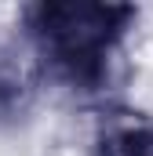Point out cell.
Returning a JSON list of instances; mask_svg holds the SVG:
<instances>
[{
  "instance_id": "obj_3",
  "label": "cell",
  "mask_w": 153,
  "mask_h": 156,
  "mask_svg": "<svg viewBox=\"0 0 153 156\" xmlns=\"http://www.w3.org/2000/svg\"><path fill=\"white\" fill-rule=\"evenodd\" d=\"M33 102V69L11 51L0 47V120H18Z\"/></svg>"
},
{
  "instance_id": "obj_2",
  "label": "cell",
  "mask_w": 153,
  "mask_h": 156,
  "mask_svg": "<svg viewBox=\"0 0 153 156\" xmlns=\"http://www.w3.org/2000/svg\"><path fill=\"white\" fill-rule=\"evenodd\" d=\"M91 156H153V120L139 113H113L99 123Z\"/></svg>"
},
{
  "instance_id": "obj_1",
  "label": "cell",
  "mask_w": 153,
  "mask_h": 156,
  "mask_svg": "<svg viewBox=\"0 0 153 156\" xmlns=\"http://www.w3.org/2000/svg\"><path fill=\"white\" fill-rule=\"evenodd\" d=\"M139 11L124 4H58L40 0L22 11V26L37 55L58 80L95 91L110 80L120 40L135 26Z\"/></svg>"
}]
</instances>
